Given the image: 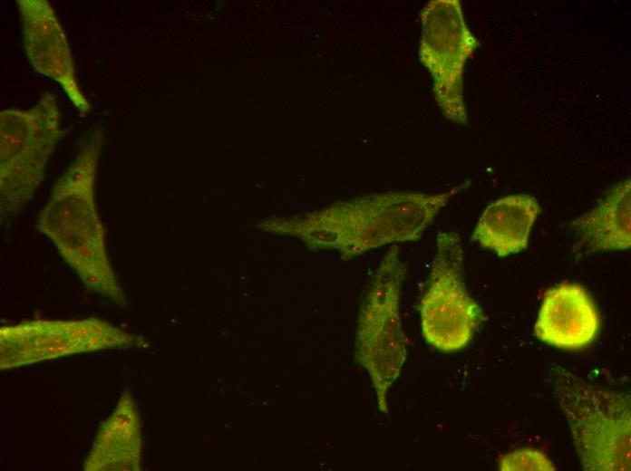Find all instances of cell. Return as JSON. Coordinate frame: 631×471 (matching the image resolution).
Segmentation results:
<instances>
[{
  "label": "cell",
  "instance_id": "9c48e42d",
  "mask_svg": "<svg viewBox=\"0 0 631 471\" xmlns=\"http://www.w3.org/2000/svg\"><path fill=\"white\" fill-rule=\"evenodd\" d=\"M598 329V312L579 284H561L545 293L535 324V334L542 341L578 350L592 342Z\"/></svg>",
  "mask_w": 631,
  "mask_h": 471
},
{
  "label": "cell",
  "instance_id": "5b68a950",
  "mask_svg": "<svg viewBox=\"0 0 631 471\" xmlns=\"http://www.w3.org/2000/svg\"><path fill=\"white\" fill-rule=\"evenodd\" d=\"M421 331L433 348L453 352L467 346L482 318L463 280V249L456 232L436 238L429 285L420 302Z\"/></svg>",
  "mask_w": 631,
  "mask_h": 471
},
{
  "label": "cell",
  "instance_id": "8992f818",
  "mask_svg": "<svg viewBox=\"0 0 631 471\" xmlns=\"http://www.w3.org/2000/svg\"><path fill=\"white\" fill-rule=\"evenodd\" d=\"M421 62L432 78L434 99L444 117L468 123L463 73L479 42L468 28L459 0H432L421 14Z\"/></svg>",
  "mask_w": 631,
  "mask_h": 471
},
{
  "label": "cell",
  "instance_id": "52a82bcc",
  "mask_svg": "<svg viewBox=\"0 0 631 471\" xmlns=\"http://www.w3.org/2000/svg\"><path fill=\"white\" fill-rule=\"evenodd\" d=\"M136 337L98 319L27 321L0 330V366L17 368L74 353L125 349Z\"/></svg>",
  "mask_w": 631,
  "mask_h": 471
},
{
  "label": "cell",
  "instance_id": "4fadbf2b",
  "mask_svg": "<svg viewBox=\"0 0 631 471\" xmlns=\"http://www.w3.org/2000/svg\"><path fill=\"white\" fill-rule=\"evenodd\" d=\"M499 468L502 471L515 470H555V466L541 451L520 448L502 456Z\"/></svg>",
  "mask_w": 631,
  "mask_h": 471
},
{
  "label": "cell",
  "instance_id": "7c38bea8",
  "mask_svg": "<svg viewBox=\"0 0 631 471\" xmlns=\"http://www.w3.org/2000/svg\"><path fill=\"white\" fill-rule=\"evenodd\" d=\"M630 178H626L597 207L574 221L573 228L588 251L630 248Z\"/></svg>",
  "mask_w": 631,
  "mask_h": 471
},
{
  "label": "cell",
  "instance_id": "7a4b0ae2",
  "mask_svg": "<svg viewBox=\"0 0 631 471\" xmlns=\"http://www.w3.org/2000/svg\"><path fill=\"white\" fill-rule=\"evenodd\" d=\"M104 132L96 125L39 213L37 229L55 245L84 286L121 305L123 291L112 267L106 234L95 203L98 165Z\"/></svg>",
  "mask_w": 631,
  "mask_h": 471
},
{
  "label": "cell",
  "instance_id": "6da1fadb",
  "mask_svg": "<svg viewBox=\"0 0 631 471\" xmlns=\"http://www.w3.org/2000/svg\"><path fill=\"white\" fill-rule=\"evenodd\" d=\"M469 183L434 195L388 191L361 196L279 221L277 227L311 248L335 250L350 260L384 245L418 241L439 212Z\"/></svg>",
  "mask_w": 631,
  "mask_h": 471
},
{
  "label": "cell",
  "instance_id": "30bf717a",
  "mask_svg": "<svg viewBox=\"0 0 631 471\" xmlns=\"http://www.w3.org/2000/svg\"><path fill=\"white\" fill-rule=\"evenodd\" d=\"M539 212L540 206L531 195L506 196L486 207L471 238L499 256L519 253L528 246L531 227Z\"/></svg>",
  "mask_w": 631,
  "mask_h": 471
},
{
  "label": "cell",
  "instance_id": "8fae6325",
  "mask_svg": "<svg viewBox=\"0 0 631 471\" xmlns=\"http://www.w3.org/2000/svg\"><path fill=\"white\" fill-rule=\"evenodd\" d=\"M140 418L132 397L126 393L102 423L83 465L86 471H135L141 466Z\"/></svg>",
  "mask_w": 631,
  "mask_h": 471
},
{
  "label": "cell",
  "instance_id": "277c9868",
  "mask_svg": "<svg viewBox=\"0 0 631 471\" xmlns=\"http://www.w3.org/2000/svg\"><path fill=\"white\" fill-rule=\"evenodd\" d=\"M64 132L55 94L45 92L30 109L0 112L1 220L34 196L47 163Z\"/></svg>",
  "mask_w": 631,
  "mask_h": 471
},
{
  "label": "cell",
  "instance_id": "3957f363",
  "mask_svg": "<svg viewBox=\"0 0 631 471\" xmlns=\"http://www.w3.org/2000/svg\"><path fill=\"white\" fill-rule=\"evenodd\" d=\"M405 267L392 245L376 268L360 305L355 360L371 380L379 410L389 413L388 393L407 357L400 303Z\"/></svg>",
  "mask_w": 631,
  "mask_h": 471
},
{
  "label": "cell",
  "instance_id": "ba28073f",
  "mask_svg": "<svg viewBox=\"0 0 631 471\" xmlns=\"http://www.w3.org/2000/svg\"><path fill=\"white\" fill-rule=\"evenodd\" d=\"M24 49L36 72L56 82L81 117L92 105L76 79L75 65L65 32L47 0H16Z\"/></svg>",
  "mask_w": 631,
  "mask_h": 471
}]
</instances>
